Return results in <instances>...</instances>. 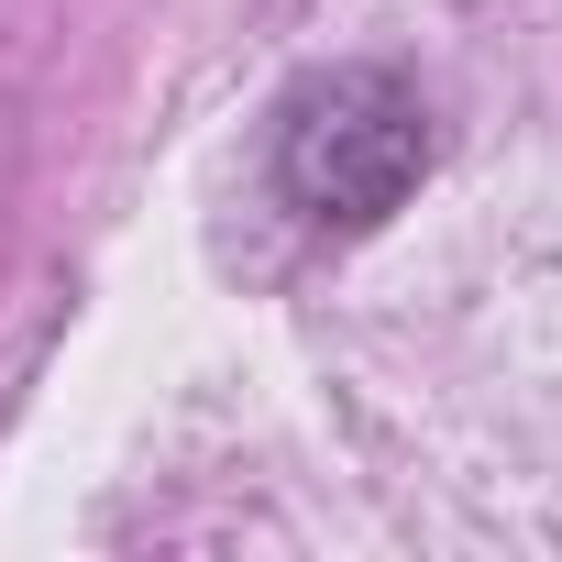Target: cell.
<instances>
[{
    "instance_id": "6da1fadb",
    "label": "cell",
    "mask_w": 562,
    "mask_h": 562,
    "mask_svg": "<svg viewBox=\"0 0 562 562\" xmlns=\"http://www.w3.org/2000/svg\"><path fill=\"white\" fill-rule=\"evenodd\" d=\"M430 177V111L386 67H321L276 111V188L321 232H375Z\"/></svg>"
}]
</instances>
